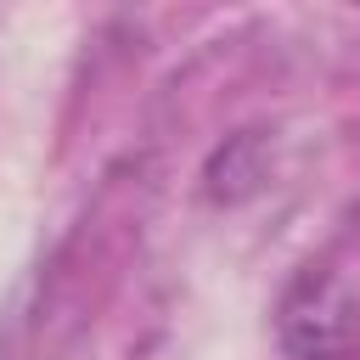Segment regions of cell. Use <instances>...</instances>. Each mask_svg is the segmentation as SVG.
Segmentation results:
<instances>
[{"label": "cell", "instance_id": "cell-1", "mask_svg": "<svg viewBox=\"0 0 360 360\" xmlns=\"http://www.w3.org/2000/svg\"><path fill=\"white\" fill-rule=\"evenodd\" d=\"M281 343L298 360H360V231L315 253L281 298Z\"/></svg>", "mask_w": 360, "mask_h": 360}]
</instances>
